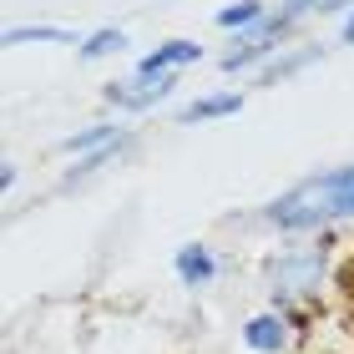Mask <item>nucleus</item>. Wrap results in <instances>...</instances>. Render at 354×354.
<instances>
[{"instance_id": "nucleus-1", "label": "nucleus", "mask_w": 354, "mask_h": 354, "mask_svg": "<svg viewBox=\"0 0 354 354\" xmlns=\"http://www.w3.org/2000/svg\"><path fill=\"white\" fill-rule=\"evenodd\" d=\"M248 223L273 238H319L344 228V223H354V162L288 183L283 192H273L268 203L253 207Z\"/></svg>"}, {"instance_id": "nucleus-2", "label": "nucleus", "mask_w": 354, "mask_h": 354, "mask_svg": "<svg viewBox=\"0 0 354 354\" xmlns=\"http://www.w3.org/2000/svg\"><path fill=\"white\" fill-rule=\"evenodd\" d=\"M334 283V233L319 238H279L259 259V294L273 309L309 314Z\"/></svg>"}, {"instance_id": "nucleus-3", "label": "nucleus", "mask_w": 354, "mask_h": 354, "mask_svg": "<svg viewBox=\"0 0 354 354\" xmlns=\"http://www.w3.org/2000/svg\"><path fill=\"white\" fill-rule=\"evenodd\" d=\"M177 96V76H122V82H106L102 86V106L111 111V117L132 122V117H147V111L167 106Z\"/></svg>"}, {"instance_id": "nucleus-4", "label": "nucleus", "mask_w": 354, "mask_h": 354, "mask_svg": "<svg viewBox=\"0 0 354 354\" xmlns=\"http://www.w3.org/2000/svg\"><path fill=\"white\" fill-rule=\"evenodd\" d=\"M299 334H304V314L273 309V304H263L259 314H248L238 324V339H243L248 354H288L299 344Z\"/></svg>"}, {"instance_id": "nucleus-5", "label": "nucleus", "mask_w": 354, "mask_h": 354, "mask_svg": "<svg viewBox=\"0 0 354 354\" xmlns=\"http://www.w3.org/2000/svg\"><path fill=\"white\" fill-rule=\"evenodd\" d=\"M137 137V127L132 122H122V117H102V122H86V127H76V132H66L56 142V152L66 157V162H82V157H96V152H106V147H117V142H132Z\"/></svg>"}, {"instance_id": "nucleus-6", "label": "nucleus", "mask_w": 354, "mask_h": 354, "mask_svg": "<svg viewBox=\"0 0 354 354\" xmlns=\"http://www.w3.org/2000/svg\"><path fill=\"white\" fill-rule=\"evenodd\" d=\"M172 279L192 288V294H203V288H213L223 279V259L213 243H203V238H187V243L172 248Z\"/></svg>"}, {"instance_id": "nucleus-7", "label": "nucleus", "mask_w": 354, "mask_h": 354, "mask_svg": "<svg viewBox=\"0 0 354 354\" xmlns=\"http://www.w3.org/2000/svg\"><path fill=\"white\" fill-rule=\"evenodd\" d=\"M243 106H248V91H238V86H213V91H198L192 102L177 106V122H183V127H218V122L238 117Z\"/></svg>"}, {"instance_id": "nucleus-8", "label": "nucleus", "mask_w": 354, "mask_h": 354, "mask_svg": "<svg viewBox=\"0 0 354 354\" xmlns=\"http://www.w3.org/2000/svg\"><path fill=\"white\" fill-rule=\"evenodd\" d=\"M198 61H203L198 41H192V36H172V41H157L147 56H137L132 71L137 76H183L187 66H198Z\"/></svg>"}, {"instance_id": "nucleus-9", "label": "nucleus", "mask_w": 354, "mask_h": 354, "mask_svg": "<svg viewBox=\"0 0 354 354\" xmlns=\"http://www.w3.org/2000/svg\"><path fill=\"white\" fill-rule=\"evenodd\" d=\"M324 61V46H314V41H294L279 61H268V66L253 76V86H283V82H294V76H304L309 66H319Z\"/></svg>"}, {"instance_id": "nucleus-10", "label": "nucleus", "mask_w": 354, "mask_h": 354, "mask_svg": "<svg viewBox=\"0 0 354 354\" xmlns=\"http://www.w3.org/2000/svg\"><path fill=\"white\" fill-rule=\"evenodd\" d=\"M268 0H228L223 10H213V26L223 30L228 41H238V36H253L263 21H268Z\"/></svg>"}, {"instance_id": "nucleus-11", "label": "nucleus", "mask_w": 354, "mask_h": 354, "mask_svg": "<svg viewBox=\"0 0 354 354\" xmlns=\"http://www.w3.org/2000/svg\"><path fill=\"white\" fill-rule=\"evenodd\" d=\"M6 46L15 51V46H82V36H76L71 26H46V21H30V26H6Z\"/></svg>"}, {"instance_id": "nucleus-12", "label": "nucleus", "mask_w": 354, "mask_h": 354, "mask_svg": "<svg viewBox=\"0 0 354 354\" xmlns=\"http://www.w3.org/2000/svg\"><path fill=\"white\" fill-rule=\"evenodd\" d=\"M132 36H127L122 26H96V30H82V46H76V61H111L122 56Z\"/></svg>"}, {"instance_id": "nucleus-13", "label": "nucleus", "mask_w": 354, "mask_h": 354, "mask_svg": "<svg viewBox=\"0 0 354 354\" xmlns=\"http://www.w3.org/2000/svg\"><path fill=\"white\" fill-rule=\"evenodd\" d=\"M15 183H21V162H10V157H6V162H0V187L15 192Z\"/></svg>"}, {"instance_id": "nucleus-14", "label": "nucleus", "mask_w": 354, "mask_h": 354, "mask_svg": "<svg viewBox=\"0 0 354 354\" xmlns=\"http://www.w3.org/2000/svg\"><path fill=\"white\" fill-rule=\"evenodd\" d=\"M339 46H354V10L339 21Z\"/></svg>"}]
</instances>
